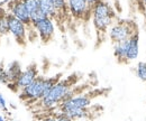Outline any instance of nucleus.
Listing matches in <instances>:
<instances>
[{
  "label": "nucleus",
  "mask_w": 146,
  "mask_h": 121,
  "mask_svg": "<svg viewBox=\"0 0 146 121\" xmlns=\"http://www.w3.org/2000/svg\"><path fill=\"white\" fill-rule=\"evenodd\" d=\"M39 7L46 17L58 22V15H57L53 0H39Z\"/></svg>",
  "instance_id": "ddd939ff"
},
{
  "label": "nucleus",
  "mask_w": 146,
  "mask_h": 121,
  "mask_svg": "<svg viewBox=\"0 0 146 121\" xmlns=\"http://www.w3.org/2000/svg\"><path fill=\"white\" fill-rule=\"evenodd\" d=\"M55 121H74V120H72L68 116H65V114H63V113L60 112V113L55 114Z\"/></svg>",
  "instance_id": "412c9836"
},
{
  "label": "nucleus",
  "mask_w": 146,
  "mask_h": 121,
  "mask_svg": "<svg viewBox=\"0 0 146 121\" xmlns=\"http://www.w3.org/2000/svg\"><path fill=\"white\" fill-rule=\"evenodd\" d=\"M0 83L7 85L9 83V80H8V75H7V71L6 67L3 66L2 63H0Z\"/></svg>",
  "instance_id": "6ab92c4d"
},
{
  "label": "nucleus",
  "mask_w": 146,
  "mask_h": 121,
  "mask_svg": "<svg viewBox=\"0 0 146 121\" xmlns=\"http://www.w3.org/2000/svg\"><path fill=\"white\" fill-rule=\"evenodd\" d=\"M79 81H80L79 73H73L65 79H61L46 93V95L38 101L39 106L44 109H52L54 106H58L63 101H65L71 97V92L78 85Z\"/></svg>",
  "instance_id": "f257e3e1"
},
{
  "label": "nucleus",
  "mask_w": 146,
  "mask_h": 121,
  "mask_svg": "<svg viewBox=\"0 0 146 121\" xmlns=\"http://www.w3.org/2000/svg\"><path fill=\"white\" fill-rule=\"evenodd\" d=\"M133 2L136 5L138 11L146 17V8H145V5H144V0H133Z\"/></svg>",
  "instance_id": "aec40b11"
},
{
  "label": "nucleus",
  "mask_w": 146,
  "mask_h": 121,
  "mask_svg": "<svg viewBox=\"0 0 146 121\" xmlns=\"http://www.w3.org/2000/svg\"><path fill=\"white\" fill-rule=\"evenodd\" d=\"M139 54V30L136 32L129 39H128V50L126 55L127 63L136 60Z\"/></svg>",
  "instance_id": "f8f14e48"
},
{
  "label": "nucleus",
  "mask_w": 146,
  "mask_h": 121,
  "mask_svg": "<svg viewBox=\"0 0 146 121\" xmlns=\"http://www.w3.org/2000/svg\"><path fill=\"white\" fill-rule=\"evenodd\" d=\"M0 109L7 112V101L1 93H0Z\"/></svg>",
  "instance_id": "4be33fe9"
},
{
  "label": "nucleus",
  "mask_w": 146,
  "mask_h": 121,
  "mask_svg": "<svg viewBox=\"0 0 146 121\" xmlns=\"http://www.w3.org/2000/svg\"><path fill=\"white\" fill-rule=\"evenodd\" d=\"M1 1H3V0H0V2H1Z\"/></svg>",
  "instance_id": "bb28decb"
},
{
  "label": "nucleus",
  "mask_w": 146,
  "mask_h": 121,
  "mask_svg": "<svg viewBox=\"0 0 146 121\" xmlns=\"http://www.w3.org/2000/svg\"><path fill=\"white\" fill-rule=\"evenodd\" d=\"M8 11L0 7V36H6L9 34V26H8Z\"/></svg>",
  "instance_id": "f3484780"
},
{
  "label": "nucleus",
  "mask_w": 146,
  "mask_h": 121,
  "mask_svg": "<svg viewBox=\"0 0 146 121\" xmlns=\"http://www.w3.org/2000/svg\"><path fill=\"white\" fill-rule=\"evenodd\" d=\"M139 28L134 20L130 19H118L111 25L108 30V37L112 44H117L129 39Z\"/></svg>",
  "instance_id": "39448f33"
},
{
  "label": "nucleus",
  "mask_w": 146,
  "mask_h": 121,
  "mask_svg": "<svg viewBox=\"0 0 146 121\" xmlns=\"http://www.w3.org/2000/svg\"><path fill=\"white\" fill-rule=\"evenodd\" d=\"M10 121H13V120H10Z\"/></svg>",
  "instance_id": "cd10ccee"
},
{
  "label": "nucleus",
  "mask_w": 146,
  "mask_h": 121,
  "mask_svg": "<svg viewBox=\"0 0 146 121\" xmlns=\"http://www.w3.org/2000/svg\"><path fill=\"white\" fill-rule=\"evenodd\" d=\"M128 50V39L113 44V56L116 57L117 62L120 64H127L126 61V55H127Z\"/></svg>",
  "instance_id": "4468645a"
},
{
  "label": "nucleus",
  "mask_w": 146,
  "mask_h": 121,
  "mask_svg": "<svg viewBox=\"0 0 146 121\" xmlns=\"http://www.w3.org/2000/svg\"><path fill=\"white\" fill-rule=\"evenodd\" d=\"M53 2H54V6L56 8L57 15H58V22H62L63 20L70 17L68 0H53Z\"/></svg>",
  "instance_id": "2eb2a0df"
},
{
  "label": "nucleus",
  "mask_w": 146,
  "mask_h": 121,
  "mask_svg": "<svg viewBox=\"0 0 146 121\" xmlns=\"http://www.w3.org/2000/svg\"><path fill=\"white\" fill-rule=\"evenodd\" d=\"M8 13L11 14L14 17L17 18L18 20H20L23 24H25L28 30L34 29L33 25H32L31 16H29L23 0H10V2L8 3Z\"/></svg>",
  "instance_id": "9d476101"
},
{
  "label": "nucleus",
  "mask_w": 146,
  "mask_h": 121,
  "mask_svg": "<svg viewBox=\"0 0 146 121\" xmlns=\"http://www.w3.org/2000/svg\"><path fill=\"white\" fill-rule=\"evenodd\" d=\"M136 75L141 81L146 82V61L145 62H138V64L136 66Z\"/></svg>",
  "instance_id": "a211bd4d"
},
{
  "label": "nucleus",
  "mask_w": 146,
  "mask_h": 121,
  "mask_svg": "<svg viewBox=\"0 0 146 121\" xmlns=\"http://www.w3.org/2000/svg\"><path fill=\"white\" fill-rule=\"evenodd\" d=\"M0 121H6V119H5L2 116H0Z\"/></svg>",
  "instance_id": "393cba45"
},
{
  "label": "nucleus",
  "mask_w": 146,
  "mask_h": 121,
  "mask_svg": "<svg viewBox=\"0 0 146 121\" xmlns=\"http://www.w3.org/2000/svg\"><path fill=\"white\" fill-rule=\"evenodd\" d=\"M33 28L35 29L37 36L39 37V39L43 44L50 43L55 35L54 20H52L48 17H45L36 22H34Z\"/></svg>",
  "instance_id": "1a4fd4ad"
},
{
  "label": "nucleus",
  "mask_w": 146,
  "mask_h": 121,
  "mask_svg": "<svg viewBox=\"0 0 146 121\" xmlns=\"http://www.w3.org/2000/svg\"><path fill=\"white\" fill-rule=\"evenodd\" d=\"M40 121H55V114L54 116H47V117L43 118Z\"/></svg>",
  "instance_id": "5701e85b"
},
{
  "label": "nucleus",
  "mask_w": 146,
  "mask_h": 121,
  "mask_svg": "<svg viewBox=\"0 0 146 121\" xmlns=\"http://www.w3.org/2000/svg\"><path fill=\"white\" fill-rule=\"evenodd\" d=\"M39 76L38 74V66L36 63H32L31 65H28L26 69L21 72V74L19 75L16 82L14 83H9L7 87L8 89L13 90L14 92H20L24 87L29 85L32 82H34L37 77Z\"/></svg>",
  "instance_id": "423d86ee"
},
{
  "label": "nucleus",
  "mask_w": 146,
  "mask_h": 121,
  "mask_svg": "<svg viewBox=\"0 0 146 121\" xmlns=\"http://www.w3.org/2000/svg\"><path fill=\"white\" fill-rule=\"evenodd\" d=\"M70 17L75 21H88L91 19L92 9L87 0H68Z\"/></svg>",
  "instance_id": "0eeeda50"
},
{
  "label": "nucleus",
  "mask_w": 146,
  "mask_h": 121,
  "mask_svg": "<svg viewBox=\"0 0 146 121\" xmlns=\"http://www.w3.org/2000/svg\"><path fill=\"white\" fill-rule=\"evenodd\" d=\"M31 19H32V25L34 22H36L38 20L45 18L46 16L43 14V11L40 10V7H39V0H23Z\"/></svg>",
  "instance_id": "9b49d317"
},
{
  "label": "nucleus",
  "mask_w": 146,
  "mask_h": 121,
  "mask_svg": "<svg viewBox=\"0 0 146 121\" xmlns=\"http://www.w3.org/2000/svg\"><path fill=\"white\" fill-rule=\"evenodd\" d=\"M62 76L63 73H57L51 77L39 75L34 82H32L29 85L24 87L19 92V99L26 103L38 102L43 97L46 95V93L53 87L55 83L61 80Z\"/></svg>",
  "instance_id": "7ed1b4c3"
},
{
  "label": "nucleus",
  "mask_w": 146,
  "mask_h": 121,
  "mask_svg": "<svg viewBox=\"0 0 146 121\" xmlns=\"http://www.w3.org/2000/svg\"><path fill=\"white\" fill-rule=\"evenodd\" d=\"M109 92V90L106 89H98V90H90V91H86L83 93L73 95L71 98L66 99L65 101H63L62 103L58 105L60 112L63 113L65 111L72 110V109H83V108H89L91 106L92 100L94 98H98L100 95L107 94Z\"/></svg>",
  "instance_id": "20e7f679"
},
{
  "label": "nucleus",
  "mask_w": 146,
  "mask_h": 121,
  "mask_svg": "<svg viewBox=\"0 0 146 121\" xmlns=\"http://www.w3.org/2000/svg\"><path fill=\"white\" fill-rule=\"evenodd\" d=\"M98 1H100V0H87V2H88V5L90 6V8H91V9L94 7V5H96Z\"/></svg>",
  "instance_id": "b1692460"
},
{
  "label": "nucleus",
  "mask_w": 146,
  "mask_h": 121,
  "mask_svg": "<svg viewBox=\"0 0 146 121\" xmlns=\"http://www.w3.org/2000/svg\"><path fill=\"white\" fill-rule=\"evenodd\" d=\"M144 5H145V8H146V0H144Z\"/></svg>",
  "instance_id": "a878e982"
},
{
  "label": "nucleus",
  "mask_w": 146,
  "mask_h": 121,
  "mask_svg": "<svg viewBox=\"0 0 146 121\" xmlns=\"http://www.w3.org/2000/svg\"><path fill=\"white\" fill-rule=\"evenodd\" d=\"M116 18L117 16L113 8L106 0H100L94 5L92 8L91 19L96 29L98 43H102L105 40V37L108 35V30L115 22Z\"/></svg>",
  "instance_id": "f03ea898"
},
{
  "label": "nucleus",
  "mask_w": 146,
  "mask_h": 121,
  "mask_svg": "<svg viewBox=\"0 0 146 121\" xmlns=\"http://www.w3.org/2000/svg\"><path fill=\"white\" fill-rule=\"evenodd\" d=\"M7 75H8V80H9V83H14L17 81V79L19 77V75L21 74L23 69H21V66L19 64V62L17 61H14L13 63H10L8 66H7ZM8 83V84H9ZM7 84V85H8Z\"/></svg>",
  "instance_id": "dca6fc26"
},
{
  "label": "nucleus",
  "mask_w": 146,
  "mask_h": 121,
  "mask_svg": "<svg viewBox=\"0 0 146 121\" xmlns=\"http://www.w3.org/2000/svg\"><path fill=\"white\" fill-rule=\"evenodd\" d=\"M8 26H9V34L13 35L15 42L19 46L25 47L27 45V34L28 29L25 24H23L20 20H18L16 17H14L11 14L8 13Z\"/></svg>",
  "instance_id": "6e6552de"
},
{
  "label": "nucleus",
  "mask_w": 146,
  "mask_h": 121,
  "mask_svg": "<svg viewBox=\"0 0 146 121\" xmlns=\"http://www.w3.org/2000/svg\"><path fill=\"white\" fill-rule=\"evenodd\" d=\"M0 37H1V36H0Z\"/></svg>",
  "instance_id": "c85d7f7f"
}]
</instances>
